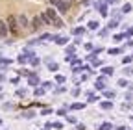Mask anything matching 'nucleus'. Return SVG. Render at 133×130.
I'll use <instances>...</instances> for the list:
<instances>
[{
	"label": "nucleus",
	"mask_w": 133,
	"mask_h": 130,
	"mask_svg": "<svg viewBox=\"0 0 133 130\" xmlns=\"http://www.w3.org/2000/svg\"><path fill=\"white\" fill-rule=\"evenodd\" d=\"M69 63H72V67H76V65H79V63H81V61H79V60H78V58H72V60H70V61H69Z\"/></svg>",
	"instance_id": "2f4dec72"
},
{
	"label": "nucleus",
	"mask_w": 133,
	"mask_h": 130,
	"mask_svg": "<svg viewBox=\"0 0 133 130\" xmlns=\"http://www.w3.org/2000/svg\"><path fill=\"white\" fill-rule=\"evenodd\" d=\"M54 128H56V130H59V128H63V123H54Z\"/></svg>",
	"instance_id": "ea45409f"
},
{
	"label": "nucleus",
	"mask_w": 133,
	"mask_h": 130,
	"mask_svg": "<svg viewBox=\"0 0 133 130\" xmlns=\"http://www.w3.org/2000/svg\"><path fill=\"white\" fill-rule=\"evenodd\" d=\"M50 113H52V110H50V108H44V110L41 111V115H50Z\"/></svg>",
	"instance_id": "72a5a7b5"
},
{
	"label": "nucleus",
	"mask_w": 133,
	"mask_h": 130,
	"mask_svg": "<svg viewBox=\"0 0 133 130\" xmlns=\"http://www.w3.org/2000/svg\"><path fill=\"white\" fill-rule=\"evenodd\" d=\"M102 73H104L105 76H111V74L115 73V69H113V67H104V69H102Z\"/></svg>",
	"instance_id": "412c9836"
},
{
	"label": "nucleus",
	"mask_w": 133,
	"mask_h": 130,
	"mask_svg": "<svg viewBox=\"0 0 133 130\" xmlns=\"http://www.w3.org/2000/svg\"><path fill=\"white\" fill-rule=\"evenodd\" d=\"M30 24H31V26H30V30H33V32H37V30H41V26H43V22H41V17L37 15V17L33 19V21H31Z\"/></svg>",
	"instance_id": "0eeeda50"
},
{
	"label": "nucleus",
	"mask_w": 133,
	"mask_h": 130,
	"mask_svg": "<svg viewBox=\"0 0 133 130\" xmlns=\"http://www.w3.org/2000/svg\"><path fill=\"white\" fill-rule=\"evenodd\" d=\"M72 34L79 37V36H83V34H85V28H83V26H78V28H74V30H72Z\"/></svg>",
	"instance_id": "4468645a"
},
{
	"label": "nucleus",
	"mask_w": 133,
	"mask_h": 130,
	"mask_svg": "<svg viewBox=\"0 0 133 130\" xmlns=\"http://www.w3.org/2000/svg\"><path fill=\"white\" fill-rule=\"evenodd\" d=\"M39 17H41L43 26H52V22H50V19H48V15H46V13H39Z\"/></svg>",
	"instance_id": "f8f14e48"
},
{
	"label": "nucleus",
	"mask_w": 133,
	"mask_h": 130,
	"mask_svg": "<svg viewBox=\"0 0 133 130\" xmlns=\"http://www.w3.org/2000/svg\"><path fill=\"white\" fill-rule=\"evenodd\" d=\"M22 117H26V119H33V117H35V111L28 110V111H24V113H22Z\"/></svg>",
	"instance_id": "6ab92c4d"
},
{
	"label": "nucleus",
	"mask_w": 133,
	"mask_h": 130,
	"mask_svg": "<svg viewBox=\"0 0 133 130\" xmlns=\"http://www.w3.org/2000/svg\"><path fill=\"white\" fill-rule=\"evenodd\" d=\"M43 87L44 89H50V87H52V82H43Z\"/></svg>",
	"instance_id": "4c0bfd02"
},
{
	"label": "nucleus",
	"mask_w": 133,
	"mask_h": 130,
	"mask_svg": "<svg viewBox=\"0 0 133 130\" xmlns=\"http://www.w3.org/2000/svg\"><path fill=\"white\" fill-rule=\"evenodd\" d=\"M57 69H59V65H57V63H54V61H48V71L57 73Z\"/></svg>",
	"instance_id": "dca6fc26"
},
{
	"label": "nucleus",
	"mask_w": 133,
	"mask_h": 130,
	"mask_svg": "<svg viewBox=\"0 0 133 130\" xmlns=\"http://www.w3.org/2000/svg\"><path fill=\"white\" fill-rule=\"evenodd\" d=\"M131 11V4H124L122 6V13H129Z\"/></svg>",
	"instance_id": "bb28decb"
},
{
	"label": "nucleus",
	"mask_w": 133,
	"mask_h": 130,
	"mask_svg": "<svg viewBox=\"0 0 133 130\" xmlns=\"http://www.w3.org/2000/svg\"><path fill=\"white\" fill-rule=\"evenodd\" d=\"M9 36V26H8V22L6 21H0V37H8Z\"/></svg>",
	"instance_id": "39448f33"
},
{
	"label": "nucleus",
	"mask_w": 133,
	"mask_h": 130,
	"mask_svg": "<svg viewBox=\"0 0 133 130\" xmlns=\"http://www.w3.org/2000/svg\"><path fill=\"white\" fill-rule=\"evenodd\" d=\"M8 26H9V34L11 36H19L21 34V26H19V19H17V15H9L6 19Z\"/></svg>",
	"instance_id": "f03ea898"
},
{
	"label": "nucleus",
	"mask_w": 133,
	"mask_h": 130,
	"mask_svg": "<svg viewBox=\"0 0 133 130\" xmlns=\"http://www.w3.org/2000/svg\"><path fill=\"white\" fill-rule=\"evenodd\" d=\"M111 128H113V125H111V123H102L98 130H111Z\"/></svg>",
	"instance_id": "5701e85b"
},
{
	"label": "nucleus",
	"mask_w": 133,
	"mask_h": 130,
	"mask_svg": "<svg viewBox=\"0 0 133 130\" xmlns=\"http://www.w3.org/2000/svg\"><path fill=\"white\" fill-rule=\"evenodd\" d=\"M81 2H83V4H89V2H91V0H81Z\"/></svg>",
	"instance_id": "49530a36"
},
{
	"label": "nucleus",
	"mask_w": 133,
	"mask_h": 130,
	"mask_svg": "<svg viewBox=\"0 0 133 130\" xmlns=\"http://www.w3.org/2000/svg\"><path fill=\"white\" fill-rule=\"evenodd\" d=\"M11 63H13V61H11L9 58H0V69H2V71H4L6 67H9V65H11Z\"/></svg>",
	"instance_id": "9b49d317"
},
{
	"label": "nucleus",
	"mask_w": 133,
	"mask_h": 130,
	"mask_svg": "<svg viewBox=\"0 0 133 130\" xmlns=\"http://www.w3.org/2000/svg\"><path fill=\"white\" fill-rule=\"evenodd\" d=\"M44 13L48 15V19H50V22H52V26H56V28H63V26H65V24H63V19L59 17V13L56 11V8H48Z\"/></svg>",
	"instance_id": "f257e3e1"
},
{
	"label": "nucleus",
	"mask_w": 133,
	"mask_h": 130,
	"mask_svg": "<svg viewBox=\"0 0 133 130\" xmlns=\"http://www.w3.org/2000/svg\"><path fill=\"white\" fill-rule=\"evenodd\" d=\"M87 28H89V30H98V28H100V22H98V21H89Z\"/></svg>",
	"instance_id": "2eb2a0df"
},
{
	"label": "nucleus",
	"mask_w": 133,
	"mask_h": 130,
	"mask_svg": "<svg viewBox=\"0 0 133 130\" xmlns=\"http://www.w3.org/2000/svg\"><path fill=\"white\" fill-rule=\"evenodd\" d=\"M28 61H30V58H28V56L22 52V54L19 56V63H28Z\"/></svg>",
	"instance_id": "b1692460"
},
{
	"label": "nucleus",
	"mask_w": 133,
	"mask_h": 130,
	"mask_svg": "<svg viewBox=\"0 0 133 130\" xmlns=\"http://www.w3.org/2000/svg\"><path fill=\"white\" fill-rule=\"evenodd\" d=\"M105 82H107V78H105V74H104V76H98V78H96V89H100V91H104V89H105Z\"/></svg>",
	"instance_id": "6e6552de"
},
{
	"label": "nucleus",
	"mask_w": 133,
	"mask_h": 130,
	"mask_svg": "<svg viewBox=\"0 0 133 130\" xmlns=\"http://www.w3.org/2000/svg\"><path fill=\"white\" fill-rule=\"evenodd\" d=\"M33 95H35V97H43V95H44V87H39V86H37L35 91H33Z\"/></svg>",
	"instance_id": "aec40b11"
},
{
	"label": "nucleus",
	"mask_w": 133,
	"mask_h": 130,
	"mask_svg": "<svg viewBox=\"0 0 133 130\" xmlns=\"http://www.w3.org/2000/svg\"><path fill=\"white\" fill-rule=\"evenodd\" d=\"M56 113H57V115H59V117H65V115H66V111H65V110H57Z\"/></svg>",
	"instance_id": "e433bc0d"
},
{
	"label": "nucleus",
	"mask_w": 133,
	"mask_h": 130,
	"mask_svg": "<svg viewBox=\"0 0 133 130\" xmlns=\"http://www.w3.org/2000/svg\"><path fill=\"white\" fill-rule=\"evenodd\" d=\"M0 82H4V74H0Z\"/></svg>",
	"instance_id": "09e8293b"
},
{
	"label": "nucleus",
	"mask_w": 133,
	"mask_h": 130,
	"mask_svg": "<svg viewBox=\"0 0 133 130\" xmlns=\"http://www.w3.org/2000/svg\"><path fill=\"white\" fill-rule=\"evenodd\" d=\"M54 41H56L57 45H61V46H65L66 43H69V37H63V36H54Z\"/></svg>",
	"instance_id": "9d476101"
},
{
	"label": "nucleus",
	"mask_w": 133,
	"mask_h": 130,
	"mask_svg": "<svg viewBox=\"0 0 133 130\" xmlns=\"http://www.w3.org/2000/svg\"><path fill=\"white\" fill-rule=\"evenodd\" d=\"M107 2H109V4H116V2H118V0H107Z\"/></svg>",
	"instance_id": "a18cd8bd"
},
{
	"label": "nucleus",
	"mask_w": 133,
	"mask_h": 130,
	"mask_svg": "<svg viewBox=\"0 0 133 130\" xmlns=\"http://www.w3.org/2000/svg\"><path fill=\"white\" fill-rule=\"evenodd\" d=\"M85 108V104L83 102H74V104H70V110H83Z\"/></svg>",
	"instance_id": "a211bd4d"
},
{
	"label": "nucleus",
	"mask_w": 133,
	"mask_h": 130,
	"mask_svg": "<svg viewBox=\"0 0 133 130\" xmlns=\"http://www.w3.org/2000/svg\"><path fill=\"white\" fill-rule=\"evenodd\" d=\"M0 126H2V121H0Z\"/></svg>",
	"instance_id": "3c124183"
},
{
	"label": "nucleus",
	"mask_w": 133,
	"mask_h": 130,
	"mask_svg": "<svg viewBox=\"0 0 133 130\" xmlns=\"http://www.w3.org/2000/svg\"><path fill=\"white\" fill-rule=\"evenodd\" d=\"M100 108L102 110H113V102L111 101H104V102H100Z\"/></svg>",
	"instance_id": "ddd939ff"
},
{
	"label": "nucleus",
	"mask_w": 133,
	"mask_h": 130,
	"mask_svg": "<svg viewBox=\"0 0 133 130\" xmlns=\"http://www.w3.org/2000/svg\"><path fill=\"white\" fill-rule=\"evenodd\" d=\"M56 9H57V13L66 15V13L70 11V2H69V0H59L57 6H56Z\"/></svg>",
	"instance_id": "7ed1b4c3"
},
{
	"label": "nucleus",
	"mask_w": 133,
	"mask_h": 130,
	"mask_svg": "<svg viewBox=\"0 0 133 130\" xmlns=\"http://www.w3.org/2000/svg\"><path fill=\"white\" fill-rule=\"evenodd\" d=\"M131 60H133V56H126V58H124V60H122V61H124V63H126V65H128V63H131Z\"/></svg>",
	"instance_id": "c9c22d12"
},
{
	"label": "nucleus",
	"mask_w": 133,
	"mask_h": 130,
	"mask_svg": "<svg viewBox=\"0 0 133 130\" xmlns=\"http://www.w3.org/2000/svg\"><path fill=\"white\" fill-rule=\"evenodd\" d=\"M109 54H111V56H116V54H120V48H109Z\"/></svg>",
	"instance_id": "c756f323"
},
{
	"label": "nucleus",
	"mask_w": 133,
	"mask_h": 130,
	"mask_svg": "<svg viewBox=\"0 0 133 130\" xmlns=\"http://www.w3.org/2000/svg\"><path fill=\"white\" fill-rule=\"evenodd\" d=\"M17 19H19V26H21V30H28V28H30V19L26 17L24 13L17 15Z\"/></svg>",
	"instance_id": "20e7f679"
},
{
	"label": "nucleus",
	"mask_w": 133,
	"mask_h": 130,
	"mask_svg": "<svg viewBox=\"0 0 133 130\" xmlns=\"http://www.w3.org/2000/svg\"><path fill=\"white\" fill-rule=\"evenodd\" d=\"M126 36H128V37H129V36H133V28H129V30H128V34H126Z\"/></svg>",
	"instance_id": "37998d69"
},
{
	"label": "nucleus",
	"mask_w": 133,
	"mask_h": 130,
	"mask_svg": "<svg viewBox=\"0 0 133 130\" xmlns=\"http://www.w3.org/2000/svg\"><path fill=\"white\" fill-rule=\"evenodd\" d=\"M124 37H126V34H116V36L113 37V41H115V43H120Z\"/></svg>",
	"instance_id": "393cba45"
},
{
	"label": "nucleus",
	"mask_w": 133,
	"mask_h": 130,
	"mask_svg": "<svg viewBox=\"0 0 133 130\" xmlns=\"http://www.w3.org/2000/svg\"><path fill=\"white\" fill-rule=\"evenodd\" d=\"M124 74H126V76L133 74V67H126V69H124Z\"/></svg>",
	"instance_id": "473e14b6"
},
{
	"label": "nucleus",
	"mask_w": 133,
	"mask_h": 130,
	"mask_svg": "<svg viewBox=\"0 0 133 130\" xmlns=\"http://www.w3.org/2000/svg\"><path fill=\"white\" fill-rule=\"evenodd\" d=\"M30 63L33 65V67H37V65L41 63V60H39V58H31V60H30Z\"/></svg>",
	"instance_id": "a878e982"
},
{
	"label": "nucleus",
	"mask_w": 133,
	"mask_h": 130,
	"mask_svg": "<svg viewBox=\"0 0 133 130\" xmlns=\"http://www.w3.org/2000/svg\"><path fill=\"white\" fill-rule=\"evenodd\" d=\"M96 9L100 11V15H102V17H107V6H105V4L96 2Z\"/></svg>",
	"instance_id": "1a4fd4ad"
},
{
	"label": "nucleus",
	"mask_w": 133,
	"mask_h": 130,
	"mask_svg": "<svg viewBox=\"0 0 133 130\" xmlns=\"http://www.w3.org/2000/svg\"><path fill=\"white\" fill-rule=\"evenodd\" d=\"M57 2H59V0H50V4H52V6H57Z\"/></svg>",
	"instance_id": "c03bdc74"
},
{
	"label": "nucleus",
	"mask_w": 133,
	"mask_h": 130,
	"mask_svg": "<svg viewBox=\"0 0 133 130\" xmlns=\"http://www.w3.org/2000/svg\"><path fill=\"white\" fill-rule=\"evenodd\" d=\"M43 130H50V128H43Z\"/></svg>",
	"instance_id": "8fccbe9b"
},
{
	"label": "nucleus",
	"mask_w": 133,
	"mask_h": 130,
	"mask_svg": "<svg viewBox=\"0 0 133 130\" xmlns=\"http://www.w3.org/2000/svg\"><path fill=\"white\" fill-rule=\"evenodd\" d=\"M104 97H105V99H109V101H113V99H115V91L104 89Z\"/></svg>",
	"instance_id": "f3484780"
},
{
	"label": "nucleus",
	"mask_w": 133,
	"mask_h": 130,
	"mask_svg": "<svg viewBox=\"0 0 133 130\" xmlns=\"http://www.w3.org/2000/svg\"><path fill=\"white\" fill-rule=\"evenodd\" d=\"M78 130H85V125H83V123H79V125H78Z\"/></svg>",
	"instance_id": "79ce46f5"
},
{
	"label": "nucleus",
	"mask_w": 133,
	"mask_h": 130,
	"mask_svg": "<svg viewBox=\"0 0 133 130\" xmlns=\"http://www.w3.org/2000/svg\"><path fill=\"white\" fill-rule=\"evenodd\" d=\"M118 86H120V87H128V80L120 78V80H118Z\"/></svg>",
	"instance_id": "7c9ffc66"
},
{
	"label": "nucleus",
	"mask_w": 133,
	"mask_h": 130,
	"mask_svg": "<svg viewBox=\"0 0 133 130\" xmlns=\"http://www.w3.org/2000/svg\"><path fill=\"white\" fill-rule=\"evenodd\" d=\"M118 130H128V128L126 126H118Z\"/></svg>",
	"instance_id": "de8ad7c7"
},
{
	"label": "nucleus",
	"mask_w": 133,
	"mask_h": 130,
	"mask_svg": "<svg viewBox=\"0 0 133 130\" xmlns=\"http://www.w3.org/2000/svg\"><path fill=\"white\" fill-rule=\"evenodd\" d=\"M78 95H79V89H78V87H76V89H72V97H78Z\"/></svg>",
	"instance_id": "a19ab883"
},
{
	"label": "nucleus",
	"mask_w": 133,
	"mask_h": 130,
	"mask_svg": "<svg viewBox=\"0 0 133 130\" xmlns=\"http://www.w3.org/2000/svg\"><path fill=\"white\" fill-rule=\"evenodd\" d=\"M116 26H118V19H113V21L107 24V30H113V28H116Z\"/></svg>",
	"instance_id": "4be33fe9"
},
{
	"label": "nucleus",
	"mask_w": 133,
	"mask_h": 130,
	"mask_svg": "<svg viewBox=\"0 0 133 130\" xmlns=\"http://www.w3.org/2000/svg\"><path fill=\"white\" fill-rule=\"evenodd\" d=\"M17 97H26V89H19L17 91Z\"/></svg>",
	"instance_id": "f704fd0d"
},
{
	"label": "nucleus",
	"mask_w": 133,
	"mask_h": 130,
	"mask_svg": "<svg viewBox=\"0 0 133 130\" xmlns=\"http://www.w3.org/2000/svg\"><path fill=\"white\" fill-rule=\"evenodd\" d=\"M56 82H57V84H65V76H63V74H57V76H56Z\"/></svg>",
	"instance_id": "cd10ccee"
},
{
	"label": "nucleus",
	"mask_w": 133,
	"mask_h": 130,
	"mask_svg": "<svg viewBox=\"0 0 133 130\" xmlns=\"http://www.w3.org/2000/svg\"><path fill=\"white\" fill-rule=\"evenodd\" d=\"M66 121H69V123H72V125H74V123H76V117H72V115H66Z\"/></svg>",
	"instance_id": "58836bf2"
},
{
	"label": "nucleus",
	"mask_w": 133,
	"mask_h": 130,
	"mask_svg": "<svg viewBox=\"0 0 133 130\" xmlns=\"http://www.w3.org/2000/svg\"><path fill=\"white\" fill-rule=\"evenodd\" d=\"M28 84H30V86H33V87H37V86L41 84V78H39L35 73H31V74L28 76Z\"/></svg>",
	"instance_id": "423d86ee"
},
{
	"label": "nucleus",
	"mask_w": 133,
	"mask_h": 130,
	"mask_svg": "<svg viewBox=\"0 0 133 130\" xmlns=\"http://www.w3.org/2000/svg\"><path fill=\"white\" fill-rule=\"evenodd\" d=\"M24 54L31 60V58H35V52H33V50H30V48H28V50H24Z\"/></svg>",
	"instance_id": "c85d7f7f"
}]
</instances>
